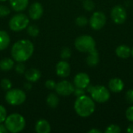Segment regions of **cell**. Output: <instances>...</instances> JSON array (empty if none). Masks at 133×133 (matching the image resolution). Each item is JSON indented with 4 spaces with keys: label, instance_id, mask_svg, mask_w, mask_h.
Wrapping results in <instances>:
<instances>
[{
    "label": "cell",
    "instance_id": "obj_1",
    "mask_svg": "<svg viewBox=\"0 0 133 133\" xmlns=\"http://www.w3.org/2000/svg\"><path fill=\"white\" fill-rule=\"evenodd\" d=\"M34 51V44L27 39H21L14 43L11 49V55L16 62H24L30 58Z\"/></svg>",
    "mask_w": 133,
    "mask_h": 133
},
{
    "label": "cell",
    "instance_id": "obj_2",
    "mask_svg": "<svg viewBox=\"0 0 133 133\" xmlns=\"http://www.w3.org/2000/svg\"><path fill=\"white\" fill-rule=\"evenodd\" d=\"M74 109L79 116L87 118L94 112L95 102L90 97L84 94L76 98L74 104Z\"/></svg>",
    "mask_w": 133,
    "mask_h": 133
},
{
    "label": "cell",
    "instance_id": "obj_3",
    "mask_svg": "<svg viewBox=\"0 0 133 133\" xmlns=\"http://www.w3.org/2000/svg\"><path fill=\"white\" fill-rule=\"evenodd\" d=\"M4 123L8 132L11 133L20 132L26 126V120L24 117L18 113H13L7 115Z\"/></svg>",
    "mask_w": 133,
    "mask_h": 133
},
{
    "label": "cell",
    "instance_id": "obj_4",
    "mask_svg": "<svg viewBox=\"0 0 133 133\" xmlns=\"http://www.w3.org/2000/svg\"><path fill=\"white\" fill-rule=\"evenodd\" d=\"M87 91L90 94L91 98L99 104L107 102L110 98V91L108 88L104 86H90L87 87Z\"/></svg>",
    "mask_w": 133,
    "mask_h": 133
},
{
    "label": "cell",
    "instance_id": "obj_5",
    "mask_svg": "<svg viewBox=\"0 0 133 133\" xmlns=\"http://www.w3.org/2000/svg\"><path fill=\"white\" fill-rule=\"evenodd\" d=\"M30 24V18L23 13L15 14L9 21V29L14 32L22 31Z\"/></svg>",
    "mask_w": 133,
    "mask_h": 133
},
{
    "label": "cell",
    "instance_id": "obj_6",
    "mask_svg": "<svg viewBox=\"0 0 133 133\" xmlns=\"http://www.w3.org/2000/svg\"><path fill=\"white\" fill-rule=\"evenodd\" d=\"M75 47L80 52L88 53L96 48V42L90 35H81L76 39Z\"/></svg>",
    "mask_w": 133,
    "mask_h": 133
},
{
    "label": "cell",
    "instance_id": "obj_7",
    "mask_svg": "<svg viewBox=\"0 0 133 133\" xmlns=\"http://www.w3.org/2000/svg\"><path fill=\"white\" fill-rule=\"evenodd\" d=\"M5 99L6 102L12 106H19L23 104L26 99V93L20 89H10L6 91Z\"/></svg>",
    "mask_w": 133,
    "mask_h": 133
},
{
    "label": "cell",
    "instance_id": "obj_8",
    "mask_svg": "<svg viewBox=\"0 0 133 133\" xmlns=\"http://www.w3.org/2000/svg\"><path fill=\"white\" fill-rule=\"evenodd\" d=\"M74 89V84H72L71 82L68 80H62L56 83L55 90L56 91V94L62 97H68L73 94Z\"/></svg>",
    "mask_w": 133,
    "mask_h": 133
},
{
    "label": "cell",
    "instance_id": "obj_9",
    "mask_svg": "<svg viewBox=\"0 0 133 133\" xmlns=\"http://www.w3.org/2000/svg\"><path fill=\"white\" fill-rule=\"evenodd\" d=\"M107 21L106 16L104 12H95L94 14L91 16L89 23L92 29L95 30H99L102 29Z\"/></svg>",
    "mask_w": 133,
    "mask_h": 133
},
{
    "label": "cell",
    "instance_id": "obj_10",
    "mask_svg": "<svg viewBox=\"0 0 133 133\" xmlns=\"http://www.w3.org/2000/svg\"><path fill=\"white\" fill-rule=\"evenodd\" d=\"M111 16L114 23L117 24H122L127 19L126 9L122 5H115L111 9Z\"/></svg>",
    "mask_w": 133,
    "mask_h": 133
},
{
    "label": "cell",
    "instance_id": "obj_11",
    "mask_svg": "<svg viewBox=\"0 0 133 133\" xmlns=\"http://www.w3.org/2000/svg\"><path fill=\"white\" fill-rule=\"evenodd\" d=\"M44 13V8L43 5L38 2H35L32 3L28 9V14H29V18L34 20L39 19Z\"/></svg>",
    "mask_w": 133,
    "mask_h": 133
},
{
    "label": "cell",
    "instance_id": "obj_12",
    "mask_svg": "<svg viewBox=\"0 0 133 133\" xmlns=\"http://www.w3.org/2000/svg\"><path fill=\"white\" fill-rule=\"evenodd\" d=\"M55 71L57 76H58L61 78H66L70 75L71 72V68L69 62H66V60H62L58 62L55 67Z\"/></svg>",
    "mask_w": 133,
    "mask_h": 133
},
{
    "label": "cell",
    "instance_id": "obj_13",
    "mask_svg": "<svg viewBox=\"0 0 133 133\" xmlns=\"http://www.w3.org/2000/svg\"><path fill=\"white\" fill-rule=\"evenodd\" d=\"M74 86L76 87H79L86 89L90 83V79L88 74L85 72H79L76 75L73 80Z\"/></svg>",
    "mask_w": 133,
    "mask_h": 133
},
{
    "label": "cell",
    "instance_id": "obj_14",
    "mask_svg": "<svg viewBox=\"0 0 133 133\" xmlns=\"http://www.w3.org/2000/svg\"><path fill=\"white\" fill-rule=\"evenodd\" d=\"M109 90L113 93H119L124 89V83L119 78H113L108 83Z\"/></svg>",
    "mask_w": 133,
    "mask_h": 133
},
{
    "label": "cell",
    "instance_id": "obj_15",
    "mask_svg": "<svg viewBox=\"0 0 133 133\" xmlns=\"http://www.w3.org/2000/svg\"><path fill=\"white\" fill-rule=\"evenodd\" d=\"M51 127L48 121L46 119H40L35 124V132L37 133H49Z\"/></svg>",
    "mask_w": 133,
    "mask_h": 133
},
{
    "label": "cell",
    "instance_id": "obj_16",
    "mask_svg": "<svg viewBox=\"0 0 133 133\" xmlns=\"http://www.w3.org/2000/svg\"><path fill=\"white\" fill-rule=\"evenodd\" d=\"M24 76L27 81L30 83H35L41 79V73L37 69L32 68V69L26 70L24 73Z\"/></svg>",
    "mask_w": 133,
    "mask_h": 133
},
{
    "label": "cell",
    "instance_id": "obj_17",
    "mask_svg": "<svg viewBox=\"0 0 133 133\" xmlns=\"http://www.w3.org/2000/svg\"><path fill=\"white\" fill-rule=\"evenodd\" d=\"M11 8L16 12L25 10L29 4V0H9Z\"/></svg>",
    "mask_w": 133,
    "mask_h": 133
},
{
    "label": "cell",
    "instance_id": "obj_18",
    "mask_svg": "<svg viewBox=\"0 0 133 133\" xmlns=\"http://www.w3.org/2000/svg\"><path fill=\"white\" fill-rule=\"evenodd\" d=\"M115 54L120 58L125 59L132 55V49L125 44H122L115 49Z\"/></svg>",
    "mask_w": 133,
    "mask_h": 133
},
{
    "label": "cell",
    "instance_id": "obj_19",
    "mask_svg": "<svg viewBox=\"0 0 133 133\" xmlns=\"http://www.w3.org/2000/svg\"><path fill=\"white\" fill-rule=\"evenodd\" d=\"M99 54L97 50L95 48L91 51L88 52V56L87 57V64L90 67L97 66L99 63Z\"/></svg>",
    "mask_w": 133,
    "mask_h": 133
},
{
    "label": "cell",
    "instance_id": "obj_20",
    "mask_svg": "<svg viewBox=\"0 0 133 133\" xmlns=\"http://www.w3.org/2000/svg\"><path fill=\"white\" fill-rule=\"evenodd\" d=\"M10 44V37L5 30H0V51L6 49Z\"/></svg>",
    "mask_w": 133,
    "mask_h": 133
},
{
    "label": "cell",
    "instance_id": "obj_21",
    "mask_svg": "<svg viewBox=\"0 0 133 133\" xmlns=\"http://www.w3.org/2000/svg\"><path fill=\"white\" fill-rule=\"evenodd\" d=\"M14 66V60L10 58H4L0 60V69L3 72L10 71Z\"/></svg>",
    "mask_w": 133,
    "mask_h": 133
},
{
    "label": "cell",
    "instance_id": "obj_22",
    "mask_svg": "<svg viewBox=\"0 0 133 133\" xmlns=\"http://www.w3.org/2000/svg\"><path fill=\"white\" fill-rule=\"evenodd\" d=\"M46 102L48 107H50L51 108H55L59 104V98L58 97V94L54 93L49 94L47 97Z\"/></svg>",
    "mask_w": 133,
    "mask_h": 133
},
{
    "label": "cell",
    "instance_id": "obj_23",
    "mask_svg": "<svg viewBox=\"0 0 133 133\" xmlns=\"http://www.w3.org/2000/svg\"><path fill=\"white\" fill-rule=\"evenodd\" d=\"M26 32L29 36L35 37L38 36L40 30H39V28L37 27V26L34 25V24H32V25L29 24L28 26L26 27Z\"/></svg>",
    "mask_w": 133,
    "mask_h": 133
},
{
    "label": "cell",
    "instance_id": "obj_24",
    "mask_svg": "<svg viewBox=\"0 0 133 133\" xmlns=\"http://www.w3.org/2000/svg\"><path fill=\"white\" fill-rule=\"evenodd\" d=\"M0 86L2 87V89L5 91H7L9 90H10L12 87V82L9 79H6V78H4L1 80L0 82Z\"/></svg>",
    "mask_w": 133,
    "mask_h": 133
},
{
    "label": "cell",
    "instance_id": "obj_25",
    "mask_svg": "<svg viewBox=\"0 0 133 133\" xmlns=\"http://www.w3.org/2000/svg\"><path fill=\"white\" fill-rule=\"evenodd\" d=\"M72 55V51L69 48H62V50L61 51V54H60V57L62 60H68L69 58H70Z\"/></svg>",
    "mask_w": 133,
    "mask_h": 133
},
{
    "label": "cell",
    "instance_id": "obj_26",
    "mask_svg": "<svg viewBox=\"0 0 133 133\" xmlns=\"http://www.w3.org/2000/svg\"><path fill=\"white\" fill-rule=\"evenodd\" d=\"M88 22H89V20L84 16H78L76 19V24L78 26H80V27H83V26H87V23H88Z\"/></svg>",
    "mask_w": 133,
    "mask_h": 133
},
{
    "label": "cell",
    "instance_id": "obj_27",
    "mask_svg": "<svg viewBox=\"0 0 133 133\" xmlns=\"http://www.w3.org/2000/svg\"><path fill=\"white\" fill-rule=\"evenodd\" d=\"M121 130L122 129L119 125L112 124L107 127V129L105 130V133H119L121 132Z\"/></svg>",
    "mask_w": 133,
    "mask_h": 133
},
{
    "label": "cell",
    "instance_id": "obj_28",
    "mask_svg": "<svg viewBox=\"0 0 133 133\" xmlns=\"http://www.w3.org/2000/svg\"><path fill=\"white\" fill-rule=\"evenodd\" d=\"M83 6L85 9V10L90 12L93 11L95 8V4L92 0H85L83 3Z\"/></svg>",
    "mask_w": 133,
    "mask_h": 133
},
{
    "label": "cell",
    "instance_id": "obj_29",
    "mask_svg": "<svg viewBox=\"0 0 133 133\" xmlns=\"http://www.w3.org/2000/svg\"><path fill=\"white\" fill-rule=\"evenodd\" d=\"M15 71L17 74H24L26 72V66L23 62H17V64L15 65Z\"/></svg>",
    "mask_w": 133,
    "mask_h": 133
},
{
    "label": "cell",
    "instance_id": "obj_30",
    "mask_svg": "<svg viewBox=\"0 0 133 133\" xmlns=\"http://www.w3.org/2000/svg\"><path fill=\"white\" fill-rule=\"evenodd\" d=\"M10 9L4 5H0V17H5L10 14Z\"/></svg>",
    "mask_w": 133,
    "mask_h": 133
},
{
    "label": "cell",
    "instance_id": "obj_31",
    "mask_svg": "<svg viewBox=\"0 0 133 133\" xmlns=\"http://www.w3.org/2000/svg\"><path fill=\"white\" fill-rule=\"evenodd\" d=\"M7 117V111L5 108L2 105H0V123H3Z\"/></svg>",
    "mask_w": 133,
    "mask_h": 133
},
{
    "label": "cell",
    "instance_id": "obj_32",
    "mask_svg": "<svg viewBox=\"0 0 133 133\" xmlns=\"http://www.w3.org/2000/svg\"><path fill=\"white\" fill-rule=\"evenodd\" d=\"M125 100L127 103L132 104H133V89L129 90L125 94Z\"/></svg>",
    "mask_w": 133,
    "mask_h": 133
},
{
    "label": "cell",
    "instance_id": "obj_33",
    "mask_svg": "<svg viewBox=\"0 0 133 133\" xmlns=\"http://www.w3.org/2000/svg\"><path fill=\"white\" fill-rule=\"evenodd\" d=\"M125 116H126V118L129 122H133V106L129 107L126 110V111H125Z\"/></svg>",
    "mask_w": 133,
    "mask_h": 133
},
{
    "label": "cell",
    "instance_id": "obj_34",
    "mask_svg": "<svg viewBox=\"0 0 133 133\" xmlns=\"http://www.w3.org/2000/svg\"><path fill=\"white\" fill-rule=\"evenodd\" d=\"M45 87L48 90H55V87H56V83L52 80V79H48L46 82H45Z\"/></svg>",
    "mask_w": 133,
    "mask_h": 133
},
{
    "label": "cell",
    "instance_id": "obj_35",
    "mask_svg": "<svg viewBox=\"0 0 133 133\" xmlns=\"http://www.w3.org/2000/svg\"><path fill=\"white\" fill-rule=\"evenodd\" d=\"M85 89H83V88H79V87H75L74 89V91H73V94L76 97H79L82 95H84L85 94Z\"/></svg>",
    "mask_w": 133,
    "mask_h": 133
},
{
    "label": "cell",
    "instance_id": "obj_36",
    "mask_svg": "<svg viewBox=\"0 0 133 133\" xmlns=\"http://www.w3.org/2000/svg\"><path fill=\"white\" fill-rule=\"evenodd\" d=\"M8 132V130L5 125V124H2L0 123V133H7Z\"/></svg>",
    "mask_w": 133,
    "mask_h": 133
},
{
    "label": "cell",
    "instance_id": "obj_37",
    "mask_svg": "<svg viewBox=\"0 0 133 133\" xmlns=\"http://www.w3.org/2000/svg\"><path fill=\"white\" fill-rule=\"evenodd\" d=\"M23 87H24V89H25V90H31V89H32V84H31V83H30V82H29V81H28L27 83H24Z\"/></svg>",
    "mask_w": 133,
    "mask_h": 133
},
{
    "label": "cell",
    "instance_id": "obj_38",
    "mask_svg": "<svg viewBox=\"0 0 133 133\" xmlns=\"http://www.w3.org/2000/svg\"><path fill=\"white\" fill-rule=\"evenodd\" d=\"M88 133H101V131L97 129H92L90 131H88Z\"/></svg>",
    "mask_w": 133,
    "mask_h": 133
},
{
    "label": "cell",
    "instance_id": "obj_39",
    "mask_svg": "<svg viewBox=\"0 0 133 133\" xmlns=\"http://www.w3.org/2000/svg\"><path fill=\"white\" fill-rule=\"evenodd\" d=\"M127 132L129 133H133V124L129 126V128L127 129Z\"/></svg>",
    "mask_w": 133,
    "mask_h": 133
},
{
    "label": "cell",
    "instance_id": "obj_40",
    "mask_svg": "<svg viewBox=\"0 0 133 133\" xmlns=\"http://www.w3.org/2000/svg\"><path fill=\"white\" fill-rule=\"evenodd\" d=\"M5 1H7V0H0V2H5Z\"/></svg>",
    "mask_w": 133,
    "mask_h": 133
},
{
    "label": "cell",
    "instance_id": "obj_41",
    "mask_svg": "<svg viewBox=\"0 0 133 133\" xmlns=\"http://www.w3.org/2000/svg\"><path fill=\"white\" fill-rule=\"evenodd\" d=\"M132 58H133V48H132Z\"/></svg>",
    "mask_w": 133,
    "mask_h": 133
}]
</instances>
